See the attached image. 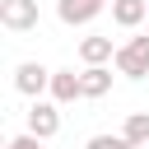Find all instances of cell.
Here are the masks:
<instances>
[{
	"label": "cell",
	"mask_w": 149,
	"mask_h": 149,
	"mask_svg": "<svg viewBox=\"0 0 149 149\" xmlns=\"http://www.w3.org/2000/svg\"><path fill=\"white\" fill-rule=\"evenodd\" d=\"M79 61H84V70H88V65H107V61H116V47H112V37H102V33H88V37H79Z\"/></svg>",
	"instance_id": "obj_6"
},
{
	"label": "cell",
	"mask_w": 149,
	"mask_h": 149,
	"mask_svg": "<svg viewBox=\"0 0 149 149\" xmlns=\"http://www.w3.org/2000/svg\"><path fill=\"white\" fill-rule=\"evenodd\" d=\"M51 74H56V70H47L42 61H23V65L14 70V88H19L23 98L42 102V93H51Z\"/></svg>",
	"instance_id": "obj_2"
},
{
	"label": "cell",
	"mask_w": 149,
	"mask_h": 149,
	"mask_svg": "<svg viewBox=\"0 0 149 149\" xmlns=\"http://www.w3.org/2000/svg\"><path fill=\"white\" fill-rule=\"evenodd\" d=\"M84 149H135V144H126L121 135H88Z\"/></svg>",
	"instance_id": "obj_11"
},
{
	"label": "cell",
	"mask_w": 149,
	"mask_h": 149,
	"mask_svg": "<svg viewBox=\"0 0 149 149\" xmlns=\"http://www.w3.org/2000/svg\"><path fill=\"white\" fill-rule=\"evenodd\" d=\"M112 65H116V74H126V79H144V74H149V33L121 42Z\"/></svg>",
	"instance_id": "obj_1"
},
{
	"label": "cell",
	"mask_w": 149,
	"mask_h": 149,
	"mask_svg": "<svg viewBox=\"0 0 149 149\" xmlns=\"http://www.w3.org/2000/svg\"><path fill=\"white\" fill-rule=\"evenodd\" d=\"M28 135H37V140H56L61 135V107L56 102H33L28 107Z\"/></svg>",
	"instance_id": "obj_3"
},
{
	"label": "cell",
	"mask_w": 149,
	"mask_h": 149,
	"mask_svg": "<svg viewBox=\"0 0 149 149\" xmlns=\"http://www.w3.org/2000/svg\"><path fill=\"white\" fill-rule=\"evenodd\" d=\"M112 23H121V28L149 23V0H112Z\"/></svg>",
	"instance_id": "obj_8"
},
{
	"label": "cell",
	"mask_w": 149,
	"mask_h": 149,
	"mask_svg": "<svg viewBox=\"0 0 149 149\" xmlns=\"http://www.w3.org/2000/svg\"><path fill=\"white\" fill-rule=\"evenodd\" d=\"M74 98H84L79 74H74V70H56V74H51V102L65 107V102H74Z\"/></svg>",
	"instance_id": "obj_7"
},
{
	"label": "cell",
	"mask_w": 149,
	"mask_h": 149,
	"mask_svg": "<svg viewBox=\"0 0 149 149\" xmlns=\"http://www.w3.org/2000/svg\"><path fill=\"white\" fill-rule=\"evenodd\" d=\"M121 140L135 144V149H144V144H149V112H130L126 126H121Z\"/></svg>",
	"instance_id": "obj_10"
},
{
	"label": "cell",
	"mask_w": 149,
	"mask_h": 149,
	"mask_svg": "<svg viewBox=\"0 0 149 149\" xmlns=\"http://www.w3.org/2000/svg\"><path fill=\"white\" fill-rule=\"evenodd\" d=\"M79 84H84V98H107L112 93V70L107 65H88V70H79Z\"/></svg>",
	"instance_id": "obj_9"
},
{
	"label": "cell",
	"mask_w": 149,
	"mask_h": 149,
	"mask_svg": "<svg viewBox=\"0 0 149 149\" xmlns=\"http://www.w3.org/2000/svg\"><path fill=\"white\" fill-rule=\"evenodd\" d=\"M0 23L9 33H33L37 28V0H0Z\"/></svg>",
	"instance_id": "obj_4"
},
{
	"label": "cell",
	"mask_w": 149,
	"mask_h": 149,
	"mask_svg": "<svg viewBox=\"0 0 149 149\" xmlns=\"http://www.w3.org/2000/svg\"><path fill=\"white\" fill-rule=\"evenodd\" d=\"M102 9H107V0H56V19H61V23H70V28L93 23Z\"/></svg>",
	"instance_id": "obj_5"
},
{
	"label": "cell",
	"mask_w": 149,
	"mask_h": 149,
	"mask_svg": "<svg viewBox=\"0 0 149 149\" xmlns=\"http://www.w3.org/2000/svg\"><path fill=\"white\" fill-rule=\"evenodd\" d=\"M5 149H42V140H37V135H28V130H23V135H14V140H9V144H5Z\"/></svg>",
	"instance_id": "obj_12"
}]
</instances>
